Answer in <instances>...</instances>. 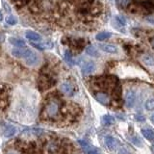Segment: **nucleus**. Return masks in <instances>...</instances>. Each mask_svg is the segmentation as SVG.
Segmentation results:
<instances>
[{
    "instance_id": "obj_29",
    "label": "nucleus",
    "mask_w": 154,
    "mask_h": 154,
    "mask_svg": "<svg viewBox=\"0 0 154 154\" xmlns=\"http://www.w3.org/2000/svg\"><path fill=\"white\" fill-rule=\"evenodd\" d=\"M2 20H3V14L1 12H0V21H2Z\"/></svg>"
},
{
    "instance_id": "obj_2",
    "label": "nucleus",
    "mask_w": 154,
    "mask_h": 154,
    "mask_svg": "<svg viewBox=\"0 0 154 154\" xmlns=\"http://www.w3.org/2000/svg\"><path fill=\"white\" fill-rule=\"evenodd\" d=\"M32 51L33 50H31L30 48H27L25 46L16 47L12 50V55L16 58H18V59H21V58H24V59H25Z\"/></svg>"
},
{
    "instance_id": "obj_15",
    "label": "nucleus",
    "mask_w": 154,
    "mask_h": 154,
    "mask_svg": "<svg viewBox=\"0 0 154 154\" xmlns=\"http://www.w3.org/2000/svg\"><path fill=\"white\" fill-rule=\"evenodd\" d=\"M70 43H72V47L75 48L77 50H81L84 47V41L82 38H77V40H73ZM69 43V45H70Z\"/></svg>"
},
{
    "instance_id": "obj_22",
    "label": "nucleus",
    "mask_w": 154,
    "mask_h": 154,
    "mask_svg": "<svg viewBox=\"0 0 154 154\" xmlns=\"http://www.w3.org/2000/svg\"><path fill=\"white\" fill-rule=\"evenodd\" d=\"M41 45H42V49H51V48H53V43H52V42H41Z\"/></svg>"
},
{
    "instance_id": "obj_6",
    "label": "nucleus",
    "mask_w": 154,
    "mask_h": 154,
    "mask_svg": "<svg viewBox=\"0 0 154 154\" xmlns=\"http://www.w3.org/2000/svg\"><path fill=\"white\" fill-rule=\"evenodd\" d=\"M38 60H40V57L37 54L36 52L32 51L30 54H29L26 58H25V64L29 66H33L38 64Z\"/></svg>"
},
{
    "instance_id": "obj_21",
    "label": "nucleus",
    "mask_w": 154,
    "mask_h": 154,
    "mask_svg": "<svg viewBox=\"0 0 154 154\" xmlns=\"http://www.w3.org/2000/svg\"><path fill=\"white\" fill-rule=\"evenodd\" d=\"M144 106L147 111H154V99H148Z\"/></svg>"
},
{
    "instance_id": "obj_31",
    "label": "nucleus",
    "mask_w": 154,
    "mask_h": 154,
    "mask_svg": "<svg viewBox=\"0 0 154 154\" xmlns=\"http://www.w3.org/2000/svg\"><path fill=\"white\" fill-rule=\"evenodd\" d=\"M9 154H16V153H13V152H11V153H9Z\"/></svg>"
},
{
    "instance_id": "obj_23",
    "label": "nucleus",
    "mask_w": 154,
    "mask_h": 154,
    "mask_svg": "<svg viewBox=\"0 0 154 154\" xmlns=\"http://www.w3.org/2000/svg\"><path fill=\"white\" fill-rule=\"evenodd\" d=\"M85 152L87 154H99V151L95 147H94L93 146H91L89 148H87L85 150Z\"/></svg>"
},
{
    "instance_id": "obj_10",
    "label": "nucleus",
    "mask_w": 154,
    "mask_h": 154,
    "mask_svg": "<svg viewBox=\"0 0 154 154\" xmlns=\"http://www.w3.org/2000/svg\"><path fill=\"white\" fill-rule=\"evenodd\" d=\"M25 37L28 38V40H30L32 42H38L42 40V36L40 34L37 32H34V31H30V30L25 32Z\"/></svg>"
},
{
    "instance_id": "obj_28",
    "label": "nucleus",
    "mask_w": 154,
    "mask_h": 154,
    "mask_svg": "<svg viewBox=\"0 0 154 154\" xmlns=\"http://www.w3.org/2000/svg\"><path fill=\"white\" fill-rule=\"evenodd\" d=\"M150 43H151V46H152V47L154 48V38H153L152 40L150 41Z\"/></svg>"
},
{
    "instance_id": "obj_17",
    "label": "nucleus",
    "mask_w": 154,
    "mask_h": 154,
    "mask_svg": "<svg viewBox=\"0 0 154 154\" xmlns=\"http://www.w3.org/2000/svg\"><path fill=\"white\" fill-rule=\"evenodd\" d=\"M86 53L88 55L91 56V57H97L98 56L97 49H96V48L94 46H93V45H90V46H88L86 48Z\"/></svg>"
},
{
    "instance_id": "obj_3",
    "label": "nucleus",
    "mask_w": 154,
    "mask_h": 154,
    "mask_svg": "<svg viewBox=\"0 0 154 154\" xmlns=\"http://www.w3.org/2000/svg\"><path fill=\"white\" fill-rule=\"evenodd\" d=\"M94 70H95V64L93 61L86 62L81 66V72L84 76L90 75L91 73H93Z\"/></svg>"
},
{
    "instance_id": "obj_24",
    "label": "nucleus",
    "mask_w": 154,
    "mask_h": 154,
    "mask_svg": "<svg viewBox=\"0 0 154 154\" xmlns=\"http://www.w3.org/2000/svg\"><path fill=\"white\" fill-rule=\"evenodd\" d=\"M116 20H117L122 26H123V25H125V24H126V20H125V18L123 17H122V16L116 17Z\"/></svg>"
},
{
    "instance_id": "obj_30",
    "label": "nucleus",
    "mask_w": 154,
    "mask_h": 154,
    "mask_svg": "<svg viewBox=\"0 0 154 154\" xmlns=\"http://www.w3.org/2000/svg\"><path fill=\"white\" fill-rule=\"evenodd\" d=\"M150 119H151V122H152L154 123V114H153V115L151 116V118H150Z\"/></svg>"
},
{
    "instance_id": "obj_27",
    "label": "nucleus",
    "mask_w": 154,
    "mask_h": 154,
    "mask_svg": "<svg viewBox=\"0 0 154 154\" xmlns=\"http://www.w3.org/2000/svg\"><path fill=\"white\" fill-rule=\"evenodd\" d=\"M3 40H4V36L2 35V34H0V42H3Z\"/></svg>"
},
{
    "instance_id": "obj_18",
    "label": "nucleus",
    "mask_w": 154,
    "mask_h": 154,
    "mask_svg": "<svg viewBox=\"0 0 154 154\" xmlns=\"http://www.w3.org/2000/svg\"><path fill=\"white\" fill-rule=\"evenodd\" d=\"M102 122L105 125H112L115 122V119L111 115H105L102 118Z\"/></svg>"
},
{
    "instance_id": "obj_19",
    "label": "nucleus",
    "mask_w": 154,
    "mask_h": 154,
    "mask_svg": "<svg viewBox=\"0 0 154 154\" xmlns=\"http://www.w3.org/2000/svg\"><path fill=\"white\" fill-rule=\"evenodd\" d=\"M65 59L66 61L67 64H69L70 66H72L74 64V60H73V58H72V55H71V53L69 51V50H66L65 52Z\"/></svg>"
},
{
    "instance_id": "obj_16",
    "label": "nucleus",
    "mask_w": 154,
    "mask_h": 154,
    "mask_svg": "<svg viewBox=\"0 0 154 154\" xmlns=\"http://www.w3.org/2000/svg\"><path fill=\"white\" fill-rule=\"evenodd\" d=\"M111 36H112V34L110 32H100L95 36V38H96V41L102 42V41H105V40H107V38H109Z\"/></svg>"
},
{
    "instance_id": "obj_32",
    "label": "nucleus",
    "mask_w": 154,
    "mask_h": 154,
    "mask_svg": "<svg viewBox=\"0 0 154 154\" xmlns=\"http://www.w3.org/2000/svg\"><path fill=\"white\" fill-rule=\"evenodd\" d=\"M69 1H70V0H69Z\"/></svg>"
},
{
    "instance_id": "obj_12",
    "label": "nucleus",
    "mask_w": 154,
    "mask_h": 154,
    "mask_svg": "<svg viewBox=\"0 0 154 154\" xmlns=\"http://www.w3.org/2000/svg\"><path fill=\"white\" fill-rule=\"evenodd\" d=\"M142 134L144 138L148 140V141H153L154 140V131L150 128L142 129Z\"/></svg>"
},
{
    "instance_id": "obj_7",
    "label": "nucleus",
    "mask_w": 154,
    "mask_h": 154,
    "mask_svg": "<svg viewBox=\"0 0 154 154\" xmlns=\"http://www.w3.org/2000/svg\"><path fill=\"white\" fill-rule=\"evenodd\" d=\"M94 97L101 104L106 105V106L110 104V97H109V95L107 94H105V93H102V91H98V93H96L94 94Z\"/></svg>"
},
{
    "instance_id": "obj_9",
    "label": "nucleus",
    "mask_w": 154,
    "mask_h": 154,
    "mask_svg": "<svg viewBox=\"0 0 154 154\" xmlns=\"http://www.w3.org/2000/svg\"><path fill=\"white\" fill-rule=\"evenodd\" d=\"M99 48L102 51L106 52V53H110V54H115V53L118 52V48L117 46H115L113 45H99Z\"/></svg>"
},
{
    "instance_id": "obj_5",
    "label": "nucleus",
    "mask_w": 154,
    "mask_h": 154,
    "mask_svg": "<svg viewBox=\"0 0 154 154\" xmlns=\"http://www.w3.org/2000/svg\"><path fill=\"white\" fill-rule=\"evenodd\" d=\"M60 90L64 94H66V96H72L74 94V88L70 83L69 82H64L62 83L60 86Z\"/></svg>"
},
{
    "instance_id": "obj_11",
    "label": "nucleus",
    "mask_w": 154,
    "mask_h": 154,
    "mask_svg": "<svg viewBox=\"0 0 154 154\" xmlns=\"http://www.w3.org/2000/svg\"><path fill=\"white\" fill-rule=\"evenodd\" d=\"M142 61L144 65L148 66H154V56L150 54H144L142 57Z\"/></svg>"
},
{
    "instance_id": "obj_26",
    "label": "nucleus",
    "mask_w": 154,
    "mask_h": 154,
    "mask_svg": "<svg viewBox=\"0 0 154 154\" xmlns=\"http://www.w3.org/2000/svg\"><path fill=\"white\" fill-rule=\"evenodd\" d=\"M135 119H136V120H138V122H143L144 120V117L143 115H136Z\"/></svg>"
},
{
    "instance_id": "obj_1",
    "label": "nucleus",
    "mask_w": 154,
    "mask_h": 154,
    "mask_svg": "<svg viewBox=\"0 0 154 154\" xmlns=\"http://www.w3.org/2000/svg\"><path fill=\"white\" fill-rule=\"evenodd\" d=\"M59 108H60L59 103H58L56 100H51L45 106V112L47 117L55 118L56 116H58V114H59Z\"/></svg>"
},
{
    "instance_id": "obj_25",
    "label": "nucleus",
    "mask_w": 154,
    "mask_h": 154,
    "mask_svg": "<svg viewBox=\"0 0 154 154\" xmlns=\"http://www.w3.org/2000/svg\"><path fill=\"white\" fill-rule=\"evenodd\" d=\"M130 1H131V0H119V4L122 5V7H127Z\"/></svg>"
},
{
    "instance_id": "obj_14",
    "label": "nucleus",
    "mask_w": 154,
    "mask_h": 154,
    "mask_svg": "<svg viewBox=\"0 0 154 154\" xmlns=\"http://www.w3.org/2000/svg\"><path fill=\"white\" fill-rule=\"evenodd\" d=\"M16 133H17V128L14 127V126H13V125H8V126L5 128L4 136L6 137V138H11Z\"/></svg>"
},
{
    "instance_id": "obj_20",
    "label": "nucleus",
    "mask_w": 154,
    "mask_h": 154,
    "mask_svg": "<svg viewBox=\"0 0 154 154\" xmlns=\"http://www.w3.org/2000/svg\"><path fill=\"white\" fill-rule=\"evenodd\" d=\"M17 17H14V16H9L8 17H7V19H6V22L9 24V25H16V24L17 23Z\"/></svg>"
},
{
    "instance_id": "obj_4",
    "label": "nucleus",
    "mask_w": 154,
    "mask_h": 154,
    "mask_svg": "<svg viewBox=\"0 0 154 154\" xmlns=\"http://www.w3.org/2000/svg\"><path fill=\"white\" fill-rule=\"evenodd\" d=\"M136 102V94L134 91H128L125 94V105L127 108H132Z\"/></svg>"
},
{
    "instance_id": "obj_13",
    "label": "nucleus",
    "mask_w": 154,
    "mask_h": 154,
    "mask_svg": "<svg viewBox=\"0 0 154 154\" xmlns=\"http://www.w3.org/2000/svg\"><path fill=\"white\" fill-rule=\"evenodd\" d=\"M9 42L11 45H14L16 47H22L25 46V42L21 38H9Z\"/></svg>"
},
{
    "instance_id": "obj_8",
    "label": "nucleus",
    "mask_w": 154,
    "mask_h": 154,
    "mask_svg": "<svg viewBox=\"0 0 154 154\" xmlns=\"http://www.w3.org/2000/svg\"><path fill=\"white\" fill-rule=\"evenodd\" d=\"M104 143L106 144V146H107L110 150H114L118 146L117 140H116L113 136H106L104 139Z\"/></svg>"
}]
</instances>
